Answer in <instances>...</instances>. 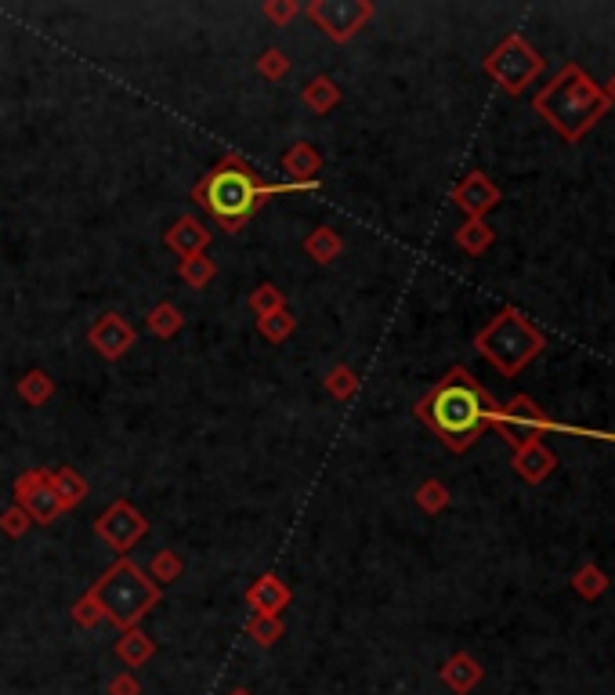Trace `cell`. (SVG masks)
<instances>
[{
  "instance_id": "1",
  "label": "cell",
  "mask_w": 615,
  "mask_h": 695,
  "mask_svg": "<svg viewBox=\"0 0 615 695\" xmlns=\"http://www.w3.org/2000/svg\"><path fill=\"white\" fill-rule=\"evenodd\" d=\"M500 402L474 381L464 366H453L435 388L417 402V417L435 431L438 442L453 453H464L478 442L485 428H496Z\"/></svg>"
},
{
  "instance_id": "2",
  "label": "cell",
  "mask_w": 615,
  "mask_h": 695,
  "mask_svg": "<svg viewBox=\"0 0 615 695\" xmlns=\"http://www.w3.org/2000/svg\"><path fill=\"white\" fill-rule=\"evenodd\" d=\"M315 189H319V181H279V185H265L243 156L228 153L196 181L192 200L203 210H210L225 232H239L272 196H283V192H315Z\"/></svg>"
},
{
  "instance_id": "3",
  "label": "cell",
  "mask_w": 615,
  "mask_h": 695,
  "mask_svg": "<svg viewBox=\"0 0 615 695\" xmlns=\"http://www.w3.org/2000/svg\"><path fill=\"white\" fill-rule=\"evenodd\" d=\"M608 98L579 66H565L558 77L532 98V109L547 116L550 127H558L568 142H579L590 127L608 113Z\"/></svg>"
},
{
  "instance_id": "4",
  "label": "cell",
  "mask_w": 615,
  "mask_h": 695,
  "mask_svg": "<svg viewBox=\"0 0 615 695\" xmlns=\"http://www.w3.org/2000/svg\"><path fill=\"white\" fill-rule=\"evenodd\" d=\"M87 598L95 601L102 616L120 630L138 627L145 616H149L163 598V587L149 580V572L142 565H134L127 554H120L109 569L91 583Z\"/></svg>"
},
{
  "instance_id": "5",
  "label": "cell",
  "mask_w": 615,
  "mask_h": 695,
  "mask_svg": "<svg viewBox=\"0 0 615 695\" xmlns=\"http://www.w3.org/2000/svg\"><path fill=\"white\" fill-rule=\"evenodd\" d=\"M474 348H478L503 377H514V373H521L543 352V334L518 312V308H503L485 330H478Z\"/></svg>"
},
{
  "instance_id": "6",
  "label": "cell",
  "mask_w": 615,
  "mask_h": 695,
  "mask_svg": "<svg viewBox=\"0 0 615 695\" xmlns=\"http://www.w3.org/2000/svg\"><path fill=\"white\" fill-rule=\"evenodd\" d=\"M485 73H489L507 95H521V91L543 73V58H540V51L525 44V37L511 33L500 48L489 51V58H485Z\"/></svg>"
},
{
  "instance_id": "7",
  "label": "cell",
  "mask_w": 615,
  "mask_h": 695,
  "mask_svg": "<svg viewBox=\"0 0 615 695\" xmlns=\"http://www.w3.org/2000/svg\"><path fill=\"white\" fill-rule=\"evenodd\" d=\"M304 15H308L330 40L344 44V40H351L369 19H373V4H369V0H312V4L304 8Z\"/></svg>"
},
{
  "instance_id": "8",
  "label": "cell",
  "mask_w": 615,
  "mask_h": 695,
  "mask_svg": "<svg viewBox=\"0 0 615 695\" xmlns=\"http://www.w3.org/2000/svg\"><path fill=\"white\" fill-rule=\"evenodd\" d=\"M15 504L26 511L29 522H37V525H55L58 518L66 515L62 496L51 486L48 467H33V471H22V475L15 478Z\"/></svg>"
},
{
  "instance_id": "9",
  "label": "cell",
  "mask_w": 615,
  "mask_h": 695,
  "mask_svg": "<svg viewBox=\"0 0 615 695\" xmlns=\"http://www.w3.org/2000/svg\"><path fill=\"white\" fill-rule=\"evenodd\" d=\"M145 533H149V522H145V515L131 504V500H113V504L95 518V536L102 543H109L116 554L131 551Z\"/></svg>"
},
{
  "instance_id": "10",
  "label": "cell",
  "mask_w": 615,
  "mask_h": 695,
  "mask_svg": "<svg viewBox=\"0 0 615 695\" xmlns=\"http://www.w3.org/2000/svg\"><path fill=\"white\" fill-rule=\"evenodd\" d=\"M134 341H138V330H134L120 312H102L95 319V326L87 330V344L109 362L123 359V355L134 348Z\"/></svg>"
},
{
  "instance_id": "11",
  "label": "cell",
  "mask_w": 615,
  "mask_h": 695,
  "mask_svg": "<svg viewBox=\"0 0 615 695\" xmlns=\"http://www.w3.org/2000/svg\"><path fill=\"white\" fill-rule=\"evenodd\" d=\"M496 428H500V435L507 438L514 449H521V446H529V442H536V435L547 428V417L540 413V406H532L525 395H518L507 410H500Z\"/></svg>"
},
{
  "instance_id": "12",
  "label": "cell",
  "mask_w": 615,
  "mask_h": 695,
  "mask_svg": "<svg viewBox=\"0 0 615 695\" xmlns=\"http://www.w3.org/2000/svg\"><path fill=\"white\" fill-rule=\"evenodd\" d=\"M453 203L464 210L467 218L482 221L485 214H489V210L500 203V189H496V185H492V181L485 178L482 171H474V174H467V178L453 189Z\"/></svg>"
},
{
  "instance_id": "13",
  "label": "cell",
  "mask_w": 615,
  "mask_h": 695,
  "mask_svg": "<svg viewBox=\"0 0 615 695\" xmlns=\"http://www.w3.org/2000/svg\"><path fill=\"white\" fill-rule=\"evenodd\" d=\"M290 587H286L275 572H265L257 576L250 587H246V605L254 609V616H283V609L290 605Z\"/></svg>"
},
{
  "instance_id": "14",
  "label": "cell",
  "mask_w": 615,
  "mask_h": 695,
  "mask_svg": "<svg viewBox=\"0 0 615 695\" xmlns=\"http://www.w3.org/2000/svg\"><path fill=\"white\" fill-rule=\"evenodd\" d=\"M163 243H167V250H174V254L185 261V258H196V254H207L210 232L199 218L185 214V218H178L171 229L163 232Z\"/></svg>"
},
{
  "instance_id": "15",
  "label": "cell",
  "mask_w": 615,
  "mask_h": 695,
  "mask_svg": "<svg viewBox=\"0 0 615 695\" xmlns=\"http://www.w3.org/2000/svg\"><path fill=\"white\" fill-rule=\"evenodd\" d=\"M554 453H550L547 446H540V438L536 442H529V446H521L518 449V457H514V471H518L525 482H543V478L554 471Z\"/></svg>"
},
{
  "instance_id": "16",
  "label": "cell",
  "mask_w": 615,
  "mask_h": 695,
  "mask_svg": "<svg viewBox=\"0 0 615 695\" xmlns=\"http://www.w3.org/2000/svg\"><path fill=\"white\" fill-rule=\"evenodd\" d=\"M283 171L294 181H319V171H322L319 149H315L312 142H297L294 149H286Z\"/></svg>"
},
{
  "instance_id": "17",
  "label": "cell",
  "mask_w": 615,
  "mask_h": 695,
  "mask_svg": "<svg viewBox=\"0 0 615 695\" xmlns=\"http://www.w3.org/2000/svg\"><path fill=\"white\" fill-rule=\"evenodd\" d=\"M116 656H120L123 667H145L152 656H156V641L149 634H142L138 627L123 630L120 641H116Z\"/></svg>"
},
{
  "instance_id": "18",
  "label": "cell",
  "mask_w": 615,
  "mask_h": 695,
  "mask_svg": "<svg viewBox=\"0 0 615 695\" xmlns=\"http://www.w3.org/2000/svg\"><path fill=\"white\" fill-rule=\"evenodd\" d=\"M341 236H337V229H330V225H319L315 232H308V239H304V254L312 261H319V265H333V261L341 258Z\"/></svg>"
},
{
  "instance_id": "19",
  "label": "cell",
  "mask_w": 615,
  "mask_h": 695,
  "mask_svg": "<svg viewBox=\"0 0 615 695\" xmlns=\"http://www.w3.org/2000/svg\"><path fill=\"white\" fill-rule=\"evenodd\" d=\"M48 478H51V486H55V493L62 496V507H66V511H73V507L87 496L84 475L73 471V467H55V471L48 467Z\"/></svg>"
},
{
  "instance_id": "20",
  "label": "cell",
  "mask_w": 615,
  "mask_h": 695,
  "mask_svg": "<svg viewBox=\"0 0 615 695\" xmlns=\"http://www.w3.org/2000/svg\"><path fill=\"white\" fill-rule=\"evenodd\" d=\"M478 677H482V667H478L471 656H464V652H460V656H453L442 667V681L453 688V692H460V695H464L467 688L478 685Z\"/></svg>"
},
{
  "instance_id": "21",
  "label": "cell",
  "mask_w": 615,
  "mask_h": 695,
  "mask_svg": "<svg viewBox=\"0 0 615 695\" xmlns=\"http://www.w3.org/2000/svg\"><path fill=\"white\" fill-rule=\"evenodd\" d=\"M304 105L312 109V113H319V116H326L330 109H337L341 105V87L333 84L330 77H315L312 84L304 87Z\"/></svg>"
},
{
  "instance_id": "22",
  "label": "cell",
  "mask_w": 615,
  "mask_h": 695,
  "mask_svg": "<svg viewBox=\"0 0 615 695\" xmlns=\"http://www.w3.org/2000/svg\"><path fill=\"white\" fill-rule=\"evenodd\" d=\"M145 326H149V334L163 337V341H171L181 326H185V315H181V308L171 305V301H160V305L145 315Z\"/></svg>"
},
{
  "instance_id": "23",
  "label": "cell",
  "mask_w": 615,
  "mask_h": 695,
  "mask_svg": "<svg viewBox=\"0 0 615 695\" xmlns=\"http://www.w3.org/2000/svg\"><path fill=\"white\" fill-rule=\"evenodd\" d=\"M51 395H55V381L44 370H29L19 377V399L26 406H44Z\"/></svg>"
},
{
  "instance_id": "24",
  "label": "cell",
  "mask_w": 615,
  "mask_h": 695,
  "mask_svg": "<svg viewBox=\"0 0 615 695\" xmlns=\"http://www.w3.org/2000/svg\"><path fill=\"white\" fill-rule=\"evenodd\" d=\"M181 283H189L192 290H207V283H214L218 276V261H210L207 254H196V258H185L178 268Z\"/></svg>"
},
{
  "instance_id": "25",
  "label": "cell",
  "mask_w": 615,
  "mask_h": 695,
  "mask_svg": "<svg viewBox=\"0 0 615 695\" xmlns=\"http://www.w3.org/2000/svg\"><path fill=\"white\" fill-rule=\"evenodd\" d=\"M326 391H330L337 402H351L355 395H359V373L351 370L348 362H337L330 373H326Z\"/></svg>"
},
{
  "instance_id": "26",
  "label": "cell",
  "mask_w": 615,
  "mask_h": 695,
  "mask_svg": "<svg viewBox=\"0 0 615 695\" xmlns=\"http://www.w3.org/2000/svg\"><path fill=\"white\" fill-rule=\"evenodd\" d=\"M181 572H185V562L178 558V551H156V554H152L149 580L156 583V587H167V583H174Z\"/></svg>"
},
{
  "instance_id": "27",
  "label": "cell",
  "mask_w": 615,
  "mask_h": 695,
  "mask_svg": "<svg viewBox=\"0 0 615 695\" xmlns=\"http://www.w3.org/2000/svg\"><path fill=\"white\" fill-rule=\"evenodd\" d=\"M297 330V319L290 312H272V315H265V319H257V334L265 337V341H272V344H283L286 337L294 334Z\"/></svg>"
},
{
  "instance_id": "28",
  "label": "cell",
  "mask_w": 615,
  "mask_h": 695,
  "mask_svg": "<svg viewBox=\"0 0 615 695\" xmlns=\"http://www.w3.org/2000/svg\"><path fill=\"white\" fill-rule=\"evenodd\" d=\"M456 243L467 250V254H482L485 247L492 243V229L485 225V221H474L467 218L460 229H456Z\"/></svg>"
},
{
  "instance_id": "29",
  "label": "cell",
  "mask_w": 615,
  "mask_h": 695,
  "mask_svg": "<svg viewBox=\"0 0 615 695\" xmlns=\"http://www.w3.org/2000/svg\"><path fill=\"white\" fill-rule=\"evenodd\" d=\"M283 308H286V297L275 283H261L254 294H250V312H254L257 319H265V315H272V312H283Z\"/></svg>"
},
{
  "instance_id": "30",
  "label": "cell",
  "mask_w": 615,
  "mask_h": 695,
  "mask_svg": "<svg viewBox=\"0 0 615 695\" xmlns=\"http://www.w3.org/2000/svg\"><path fill=\"white\" fill-rule=\"evenodd\" d=\"M246 634H250L257 645L272 648L275 641L283 638V619H279V616H250V623H246Z\"/></svg>"
},
{
  "instance_id": "31",
  "label": "cell",
  "mask_w": 615,
  "mask_h": 695,
  "mask_svg": "<svg viewBox=\"0 0 615 695\" xmlns=\"http://www.w3.org/2000/svg\"><path fill=\"white\" fill-rule=\"evenodd\" d=\"M257 73H261L265 80H283L286 73H290V58H286L279 48L261 51V58H257Z\"/></svg>"
},
{
  "instance_id": "32",
  "label": "cell",
  "mask_w": 615,
  "mask_h": 695,
  "mask_svg": "<svg viewBox=\"0 0 615 695\" xmlns=\"http://www.w3.org/2000/svg\"><path fill=\"white\" fill-rule=\"evenodd\" d=\"M417 504L424 507L427 515H438V511H445V507H449V493H445L442 482H435V478H431V482H424V486L417 489Z\"/></svg>"
},
{
  "instance_id": "33",
  "label": "cell",
  "mask_w": 615,
  "mask_h": 695,
  "mask_svg": "<svg viewBox=\"0 0 615 695\" xmlns=\"http://www.w3.org/2000/svg\"><path fill=\"white\" fill-rule=\"evenodd\" d=\"M29 515L22 511L19 504H11L8 511H0V533L4 536H11V540H19V536H26V529H29Z\"/></svg>"
},
{
  "instance_id": "34",
  "label": "cell",
  "mask_w": 615,
  "mask_h": 695,
  "mask_svg": "<svg viewBox=\"0 0 615 695\" xmlns=\"http://www.w3.org/2000/svg\"><path fill=\"white\" fill-rule=\"evenodd\" d=\"M576 591L579 594H587V598H594V594L605 591V572L597 569V565H583V569L576 572Z\"/></svg>"
},
{
  "instance_id": "35",
  "label": "cell",
  "mask_w": 615,
  "mask_h": 695,
  "mask_svg": "<svg viewBox=\"0 0 615 695\" xmlns=\"http://www.w3.org/2000/svg\"><path fill=\"white\" fill-rule=\"evenodd\" d=\"M265 19H272L275 26H286V22H294L301 15V4L297 0H265Z\"/></svg>"
},
{
  "instance_id": "36",
  "label": "cell",
  "mask_w": 615,
  "mask_h": 695,
  "mask_svg": "<svg viewBox=\"0 0 615 695\" xmlns=\"http://www.w3.org/2000/svg\"><path fill=\"white\" fill-rule=\"evenodd\" d=\"M73 619H76V627L91 630V627H98V623H102L105 616H102V609H98L95 601H91V598L84 594V598H80V601L73 605Z\"/></svg>"
},
{
  "instance_id": "37",
  "label": "cell",
  "mask_w": 615,
  "mask_h": 695,
  "mask_svg": "<svg viewBox=\"0 0 615 695\" xmlns=\"http://www.w3.org/2000/svg\"><path fill=\"white\" fill-rule=\"evenodd\" d=\"M109 695H142V685L134 681V674H120V677H113Z\"/></svg>"
},
{
  "instance_id": "38",
  "label": "cell",
  "mask_w": 615,
  "mask_h": 695,
  "mask_svg": "<svg viewBox=\"0 0 615 695\" xmlns=\"http://www.w3.org/2000/svg\"><path fill=\"white\" fill-rule=\"evenodd\" d=\"M601 91H605V98H608V102H615V77L608 80V87H601Z\"/></svg>"
},
{
  "instance_id": "39",
  "label": "cell",
  "mask_w": 615,
  "mask_h": 695,
  "mask_svg": "<svg viewBox=\"0 0 615 695\" xmlns=\"http://www.w3.org/2000/svg\"><path fill=\"white\" fill-rule=\"evenodd\" d=\"M232 695H250V692H246V688H236V692H232Z\"/></svg>"
}]
</instances>
